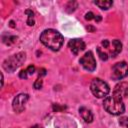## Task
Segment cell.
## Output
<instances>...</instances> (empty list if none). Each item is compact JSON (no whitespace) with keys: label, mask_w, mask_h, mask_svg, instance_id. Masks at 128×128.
I'll return each mask as SVG.
<instances>
[{"label":"cell","mask_w":128,"mask_h":128,"mask_svg":"<svg viewBox=\"0 0 128 128\" xmlns=\"http://www.w3.org/2000/svg\"><path fill=\"white\" fill-rule=\"evenodd\" d=\"M128 76V64L124 61L118 62L113 65L111 77L113 80H121Z\"/></svg>","instance_id":"6"},{"label":"cell","mask_w":128,"mask_h":128,"mask_svg":"<svg viewBox=\"0 0 128 128\" xmlns=\"http://www.w3.org/2000/svg\"><path fill=\"white\" fill-rule=\"evenodd\" d=\"M66 107L65 106H60L59 104H53V110L54 111H60V110H64Z\"/></svg>","instance_id":"20"},{"label":"cell","mask_w":128,"mask_h":128,"mask_svg":"<svg viewBox=\"0 0 128 128\" xmlns=\"http://www.w3.org/2000/svg\"><path fill=\"white\" fill-rule=\"evenodd\" d=\"M44 75H46V70L42 68V69H40V70H39V77L44 76Z\"/></svg>","instance_id":"21"},{"label":"cell","mask_w":128,"mask_h":128,"mask_svg":"<svg viewBox=\"0 0 128 128\" xmlns=\"http://www.w3.org/2000/svg\"><path fill=\"white\" fill-rule=\"evenodd\" d=\"M10 26L13 28V27H15V25H14V22L13 21H10Z\"/></svg>","instance_id":"24"},{"label":"cell","mask_w":128,"mask_h":128,"mask_svg":"<svg viewBox=\"0 0 128 128\" xmlns=\"http://www.w3.org/2000/svg\"><path fill=\"white\" fill-rule=\"evenodd\" d=\"M68 47L73 52V54L77 55L79 52L83 51L85 49V42L82 39H72L68 43Z\"/></svg>","instance_id":"9"},{"label":"cell","mask_w":128,"mask_h":128,"mask_svg":"<svg viewBox=\"0 0 128 128\" xmlns=\"http://www.w3.org/2000/svg\"><path fill=\"white\" fill-rule=\"evenodd\" d=\"M79 63L82 65V67L89 71V72H92L96 69V60L94 58V55L91 51H88L86 52L79 60Z\"/></svg>","instance_id":"7"},{"label":"cell","mask_w":128,"mask_h":128,"mask_svg":"<svg viewBox=\"0 0 128 128\" xmlns=\"http://www.w3.org/2000/svg\"><path fill=\"white\" fill-rule=\"evenodd\" d=\"M28 99H29V95L28 94H26V93H20V94H18L13 99V102H12L13 110L15 112H17V113L23 112V110L25 109V105H26Z\"/></svg>","instance_id":"8"},{"label":"cell","mask_w":128,"mask_h":128,"mask_svg":"<svg viewBox=\"0 0 128 128\" xmlns=\"http://www.w3.org/2000/svg\"><path fill=\"white\" fill-rule=\"evenodd\" d=\"M42 85H43V80H42L41 77H38L36 79V81L34 82V84H33V86H34L35 89H41L42 88Z\"/></svg>","instance_id":"15"},{"label":"cell","mask_w":128,"mask_h":128,"mask_svg":"<svg viewBox=\"0 0 128 128\" xmlns=\"http://www.w3.org/2000/svg\"><path fill=\"white\" fill-rule=\"evenodd\" d=\"M28 76H29V75H28V73H27L26 69H25V70H21V71H20V73H19V77H20V78H22V79H26Z\"/></svg>","instance_id":"19"},{"label":"cell","mask_w":128,"mask_h":128,"mask_svg":"<svg viewBox=\"0 0 128 128\" xmlns=\"http://www.w3.org/2000/svg\"><path fill=\"white\" fill-rule=\"evenodd\" d=\"M31 128H41V127H39L38 125H35V126H33V127H31Z\"/></svg>","instance_id":"25"},{"label":"cell","mask_w":128,"mask_h":128,"mask_svg":"<svg viewBox=\"0 0 128 128\" xmlns=\"http://www.w3.org/2000/svg\"><path fill=\"white\" fill-rule=\"evenodd\" d=\"M25 13L28 15L27 24H28L29 26H33V25H34V23H35V21H34V13H33V11H32V10H30V9H27V10L25 11Z\"/></svg>","instance_id":"13"},{"label":"cell","mask_w":128,"mask_h":128,"mask_svg":"<svg viewBox=\"0 0 128 128\" xmlns=\"http://www.w3.org/2000/svg\"><path fill=\"white\" fill-rule=\"evenodd\" d=\"M90 90L92 92V94L94 96H96L97 98H104L107 97L108 93L110 92V88L108 86V84L99 79V78H94L90 84Z\"/></svg>","instance_id":"5"},{"label":"cell","mask_w":128,"mask_h":128,"mask_svg":"<svg viewBox=\"0 0 128 128\" xmlns=\"http://www.w3.org/2000/svg\"><path fill=\"white\" fill-rule=\"evenodd\" d=\"M113 94L121 97L122 99L128 96V83L126 82H121L117 84L113 90Z\"/></svg>","instance_id":"10"},{"label":"cell","mask_w":128,"mask_h":128,"mask_svg":"<svg viewBox=\"0 0 128 128\" xmlns=\"http://www.w3.org/2000/svg\"><path fill=\"white\" fill-rule=\"evenodd\" d=\"M118 123H119L120 126H122L124 128H128V117H125V116L120 117Z\"/></svg>","instance_id":"14"},{"label":"cell","mask_w":128,"mask_h":128,"mask_svg":"<svg viewBox=\"0 0 128 128\" xmlns=\"http://www.w3.org/2000/svg\"><path fill=\"white\" fill-rule=\"evenodd\" d=\"M79 114L81 115V117L84 119L85 122L91 123V122L93 121V118H94V117H93V113L91 112L90 109H88V108L82 106V107L79 108Z\"/></svg>","instance_id":"11"},{"label":"cell","mask_w":128,"mask_h":128,"mask_svg":"<svg viewBox=\"0 0 128 128\" xmlns=\"http://www.w3.org/2000/svg\"><path fill=\"white\" fill-rule=\"evenodd\" d=\"M25 59H26V54L24 52L16 53V54L10 56L9 58L5 59L3 61L2 67L7 72H14L18 67H20L24 63Z\"/></svg>","instance_id":"4"},{"label":"cell","mask_w":128,"mask_h":128,"mask_svg":"<svg viewBox=\"0 0 128 128\" xmlns=\"http://www.w3.org/2000/svg\"><path fill=\"white\" fill-rule=\"evenodd\" d=\"M95 5H97L99 8H101L102 10H108L112 5H113V1H106V0H102V1H95L94 2Z\"/></svg>","instance_id":"12"},{"label":"cell","mask_w":128,"mask_h":128,"mask_svg":"<svg viewBox=\"0 0 128 128\" xmlns=\"http://www.w3.org/2000/svg\"><path fill=\"white\" fill-rule=\"evenodd\" d=\"M40 41L49 49L58 51L63 45V36L55 29H46L40 35Z\"/></svg>","instance_id":"2"},{"label":"cell","mask_w":128,"mask_h":128,"mask_svg":"<svg viewBox=\"0 0 128 128\" xmlns=\"http://www.w3.org/2000/svg\"><path fill=\"white\" fill-rule=\"evenodd\" d=\"M95 16H96V15H94V13H92V12H87V13L85 14V19L88 20V21H90V20H92V19H95Z\"/></svg>","instance_id":"17"},{"label":"cell","mask_w":128,"mask_h":128,"mask_svg":"<svg viewBox=\"0 0 128 128\" xmlns=\"http://www.w3.org/2000/svg\"><path fill=\"white\" fill-rule=\"evenodd\" d=\"M122 50V43L120 40L115 39L111 42L107 39L102 40L100 45L97 47V53L101 60H108L110 57H116Z\"/></svg>","instance_id":"1"},{"label":"cell","mask_w":128,"mask_h":128,"mask_svg":"<svg viewBox=\"0 0 128 128\" xmlns=\"http://www.w3.org/2000/svg\"><path fill=\"white\" fill-rule=\"evenodd\" d=\"M69 8H71L70 13H71V12H73V11L77 8V3H76V2H74V1H70V2H68L67 6H66V10L68 11V10H69Z\"/></svg>","instance_id":"16"},{"label":"cell","mask_w":128,"mask_h":128,"mask_svg":"<svg viewBox=\"0 0 128 128\" xmlns=\"http://www.w3.org/2000/svg\"><path fill=\"white\" fill-rule=\"evenodd\" d=\"M103 107L109 114L112 115H120L125 111L123 99L115 94H112V96H107L104 98Z\"/></svg>","instance_id":"3"},{"label":"cell","mask_w":128,"mask_h":128,"mask_svg":"<svg viewBox=\"0 0 128 128\" xmlns=\"http://www.w3.org/2000/svg\"><path fill=\"white\" fill-rule=\"evenodd\" d=\"M87 30H90L91 32H93V31H95V28L92 27V26H88V27H87Z\"/></svg>","instance_id":"23"},{"label":"cell","mask_w":128,"mask_h":128,"mask_svg":"<svg viewBox=\"0 0 128 128\" xmlns=\"http://www.w3.org/2000/svg\"><path fill=\"white\" fill-rule=\"evenodd\" d=\"M101 19H102V18H101V16H100V15H97V16H95V19H94V20H95L96 22H100V21H101Z\"/></svg>","instance_id":"22"},{"label":"cell","mask_w":128,"mask_h":128,"mask_svg":"<svg viewBox=\"0 0 128 128\" xmlns=\"http://www.w3.org/2000/svg\"><path fill=\"white\" fill-rule=\"evenodd\" d=\"M26 71H27L28 75H32V74L35 72V66H34V65H29V66L26 68Z\"/></svg>","instance_id":"18"}]
</instances>
